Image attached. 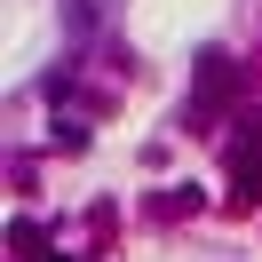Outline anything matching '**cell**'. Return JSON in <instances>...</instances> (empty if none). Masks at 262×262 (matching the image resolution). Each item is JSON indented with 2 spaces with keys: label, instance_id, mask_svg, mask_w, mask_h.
Masks as SVG:
<instances>
[]
</instances>
